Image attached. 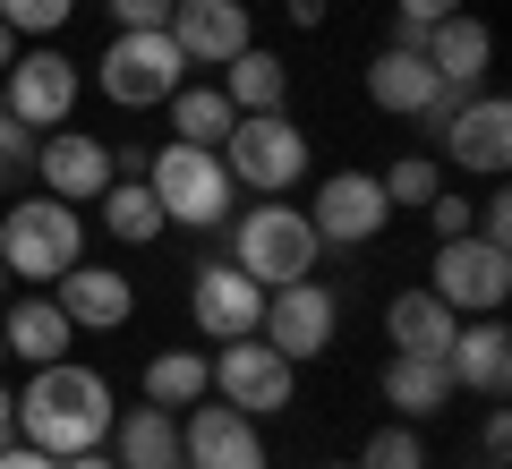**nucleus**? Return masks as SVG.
<instances>
[{
	"instance_id": "22",
	"label": "nucleus",
	"mask_w": 512,
	"mask_h": 469,
	"mask_svg": "<svg viewBox=\"0 0 512 469\" xmlns=\"http://www.w3.org/2000/svg\"><path fill=\"white\" fill-rule=\"evenodd\" d=\"M453 325H461V316L436 299V290H402V299H384V342L402 350V359H444Z\"/></svg>"
},
{
	"instance_id": "20",
	"label": "nucleus",
	"mask_w": 512,
	"mask_h": 469,
	"mask_svg": "<svg viewBox=\"0 0 512 469\" xmlns=\"http://www.w3.org/2000/svg\"><path fill=\"white\" fill-rule=\"evenodd\" d=\"M419 52H427V69H436L453 94H470L478 77H487V60H495V35L470 18V9H453V18H436V26L419 35Z\"/></svg>"
},
{
	"instance_id": "30",
	"label": "nucleus",
	"mask_w": 512,
	"mask_h": 469,
	"mask_svg": "<svg viewBox=\"0 0 512 469\" xmlns=\"http://www.w3.org/2000/svg\"><path fill=\"white\" fill-rule=\"evenodd\" d=\"M69 18H77V0H0V26H9V35H43L52 43Z\"/></svg>"
},
{
	"instance_id": "1",
	"label": "nucleus",
	"mask_w": 512,
	"mask_h": 469,
	"mask_svg": "<svg viewBox=\"0 0 512 469\" xmlns=\"http://www.w3.org/2000/svg\"><path fill=\"white\" fill-rule=\"evenodd\" d=\"M111 384L94 376V367L77 359H52L35 367V384L18 393V435L35 452H52V461H69V452H103L111 444Z\"/></svg>"
},
{
	"instance_id": "3",
	"label": "nucleus",
	"mask_w": 512,
	"mask_h": 469,
	"mask_svg": "<svg viewBox=\"0 0 512 469\" xmlns=\"http://www.w3.org/2000/svg\"><path fill=\"white\" fill-rule=\"evenodd\" d=\"M316 222H308V205H248L239 214V231H231V265L248 273L256 290H282V282H308L316 273Z\"/></svg>"
},
{
	"instance_id": "29",
	"label": "nucleus",
	"mask_w": 512,
	"mask_h": 469,
	"mask_svg": "<svg viewBox=\"0 0 512 469\" xmlns=\"http://www.w3.org/2000/svg\"><path fill=\"white\" fill-rule=\"evenodd\" d=\"M376 180H384V205H427V197L444 188V171L427 163V154H402V163H393V171H376Z\"/></svg>"
},
{
	"instance_id": "34",
	"label": "nucleus",
	"mask_w": 512,
	"mask_h": 469,
	"mask_svg": "<svg viewBox=\"0 0 512 469\" xmlns=\"http://www.w3.org/2000/svg\"><path fill=\"white\" fill-rule=\"evenodd\" d=\"M427 222H436V239H461V231H470V197L436 188V197H427Z\"/></svg>"
},
{
	"instance_id": "11",
	"label": "nucleus",
	"mask_w": 512,
	"mask_h": 469,
	"mask_svg": "<svg viewBox=\"0 0 512 469\" xmlns=\"http://www.w3.org/2000/svg\"><path fill=\"white\" fill-rule=\"evenodd\" d=\"M436 137H444V163L453 171H478V180H504V163H512V103L504 94H478V103H453L436 120Z\"/></svg>"
},
{
	"instance_id": "5",
	"label": "nucleus",
	"mask_w": 512,
	"mask_h": 469,
	"mask_svg": "<svg viewBox=\"0 0 512 469\" xmlns=\"http://www.w3.org/2000/svg\"><path fill=\"white\" fill-rule=\"evenodd\" d=\"M146 188L163 205V222H188V231H214L231 214V171H222L214 145H180L171 137L163 154H146Z\"/></svg>"
},
{
	"instance_id": "26",
	"label": "nucleus",
	"mask_w": 512,
	"mask_h": 469,
	"mask_svg": "<svg viewBox=\"0 0 512 469\" xmlns=\"http://www.w3.org/2000/svg\"><path fill=\"white\" fill-rule=\"evenodd\" d=\"M453 393H461V384H453V367H444V359H402V350H393V367H384V401H393L402 418L444 410Z\"/></svg>"
},
{
	"instance_id": "32",
	"label": "nucleus",
	"mask_w": 512,
	"mask_h": 469,
	"mask_svg": "<svg viewBox=\"0 0 512 469\" xmlns=\"http://www.w3.org/2000/svg\"><path fill=\"white\" fill-rule=\"evenodd\" d=\"M26 180H35V128H18L9 111H0V197L26 188Z\"/></svg>"
},
{
	"instance_id": "23",
	"label": "nucleus",
	"mask_w": 512,
	"mask_h": 469,
	"mask_svg": "<svg viewBox=\"0 0 512 469\" xmlns=\"http://www.w3.org/2000/svg\"><path fill=\"white\" fill-rule=\"evenodd\" d=\"M111 435H120V469H180V410H128L111 418Z\"/></svg>"
},
{
	"instance_id": "25",
	"label": "nucleus",
	"mask_w": 512,
	"mask_h": 469,
	"mask_svg": "<svg viewBox=\"0 0 512 469\" xmlns=\"http://www.w3.org/2000/svg\"><path fill=\"white\" fill-rule=\"evenodd\" d=\"M94 205H103V231L120 239V248H154V239L171 231V222H163V205H154V188H146V180H111V188H103Z\"/></svg>"
},
{
	"instance_id": "14",
	"label": "nucleus",
	"mask_w": 512,
	"mask_h": 469,
	"mask_svg": "<svg viewBox=\"0 0 512 469\" xmlns=\"http://www.w3.org/2000/svg\"><path fill=\"white\" fill-rule=\"evenodd\" d=\"M35 180H43V197H60V205H94L120 171H111V145L103 137L43 128V137H35Z\"/></svg>"
},
{
	"instance_id": "10",
	"label": "nucleus",
	"mask_w": 512,
	"mask_h": 469,
	"mask_svg": "<svg viewBox=\"0 0 512 469\" xmlns=\"http://www.w3.org/2000/svg\"><path fill=\"white\" fill-rule=\"evenodd\" d=\"M256 333L282 350V359H325L333 350V333H342V307H333V290H316V282H282V290H265V316H256Z\"/></svg>"
},
{
	"instance_id": "42",
	"label": "nucleus",
	"mask_w": 512,
	"mask_h": 469,
	"mask_svg": "<svg viewBox=\"0 0 512 469\" xmlns=\"http://www.w3.org/2000/svg\"><path fill=\"white\" fill-rule=\"evenodd\" d=\"M0 299H9V265H0Z\"/></svg>"
},
{
	"instance_id": "35",
	"label": "nucleus",
	"mask_w": 512,
	"mask_h": 469,
	"mask_svg": "<svg viewBox=\"0 0 512 469\" xmlns=\"http://www.w3.org/2000/svg\"><path fill=\"white\" fill-rule=\"evenodd\" d=\"M171 0H111V35H137V26H163Z\"/></svg>"
},
{
	"instance_id": "2",
	"label": "nucleus",
	"mask_w": 512,
	"mask_h": 469,
	"mask_svg": "<svg viewBox=\"0 0 512 469\" xmlns=\"http://www.w3.org/2000/svg\"><path fill=\"white\" fill-rule=\"evenodd\" d=\"M77 256H86V222H77V205H60V197H18L9 214H0V265H9V282L52 290Z\"/></svg>"
},
{
	"instance_id": "12",
	"label": "nucleus",
	"mask_w": 512,
	"mask_h": 469,
	"mask_svg": "<svg viewBox=\"0 0 512 469\" xmlns=\"http://www.w3.org/2000/svg\"><path fill=\"white\" fill-rule=\"evenodd\" d=\"M180 469H265V435H256L248 410L205 393L180 427Z\"/></svg>"
},
{
	"instance_id": "45",
	"label": "nucleus",
	"mask_w": 512,
	"mask_h": 469,
	"mask_svg": "<svg viewBox=\"0 0 512 469\" xmlns=\"http://www.w3.org/2000/svg\"><path fill=\"white\" fill-rule=\"evenodd\" d=\"M0 111H9V103H0Z\"/></svg>"
},
{
	"instance_id": "37",
	"label": "nucleus",
	"mask_w": 512,
	"mask_h": 469,
	"mask_svg": "<svg viewBox=\"0 0 512 469\" xmlns=\"http://www.w3.org/2000/svg\"><path fill=\"white\" fill-rule=\"evenodd\" d=\"M504 444H512V418L487 410V469H504Z\"/></svg>"
},
{
	"instance_id": "40",
	"label": "nucleus",
	"mask_w": 512,
	"mask_h": 469,
	"mask_svg": "<svg viewBox=\"0 0 512 469\" xmlns=\"http://www.w3.org/2000/svg\"><path fill=\"white\" fill-rule=\"evenodd\" d=\"M60 469H120V461H111V452H69Z\"/></svg>"
},
{
	"instance_id": "21",
	"label": "nucleus",
	"mask_w": 512,
	"mask_h": 469,
	"mask_svg": "<svg viewBox=\"0 0 512 469\" xmlns=\"http://www.w3.org/2000/svg\"><path fill=\"white\" fill-rule=\"evenodd\" d=\"M444 367H453V384H470V393H504L512 384V333L495 325V316H470V325H453V342H444Z\"/></svg>"
},
{
	"instance_id": "27",
	"label": "nucleus",
	"mask_w": 512,
	"mask_h": 469,
	"mask_svg": "<svg viewBox=\"0 0 512 469\" xmlns=\"http://www.w3.org/2000/svg\"><path fill=\"white\" fill-rule=\"evenodd\" d=\"M205 393H214V359H197V350H163V359H146V401H154V410H197Z\"/></svg>"
},
{
	"instance_id": "8",
	"label": "nucleus",
	"mask_w": 512,
	"mask_h": 469,
	"mask_svg": "<svg viewBox=\"0 0 512 469\" xmlns=\"http://www.w3.org/2000/svg\"><path fill=\"white\" fill-rule=\"evenodd\" d=\"M436 290L453 316H495V307L512 299V248H487L478 231H461V239H436Z\"/></svg>"
},
{
	"instance_id": "4",
	"label": "nucleus",
	"mask_w": 512,
	"mask_h": 469,
	"mask_svg": "<svg viewBox=\"0 0 512 469\" xmlns=\"http://www.w3.org/2000/svg\"><path fill=\"white\" fill-rule=\"evenodd\" d=\"M214 154L231 171V188H256V197H282V188L308 180V137H299L291 111H239Z\"/></svg>"
},
{
	"instance_id": "31",
	"label": "nucleus",
	"mask_w": 512,
	"mask_h": 469,
	"mask_svg": "<svg viewBox=\"0 0 512 469\" xmlns=\"http://www.w3.org/2000/svg\"><path fill=\"white\" fill-rule=\"evenodd\" d=\"M359 469H427L419 427H376V435H367V452H359Z\"/></svg>"
},
{
	"instance_id": "43",
	"label": "nucleus",
	"mask_w": 512,
	"mask_h": 469,
	"mask_svg": "<svg viewBox=\"0 0 512 469\" xmlns=\"http://www.w3.org/2000/svg\"><path fill=\"white\" fill-rule=\"evenodd\" d=\"M325 469H359V461H325Z\"/></svg>"
},
{
	"instance_id": "15",
	"label": "nucleus",
	"mask_w": 512,
	"mask_h": 469,
	"mask_svg": "<svg viewBox=\"0 0 512 469\" xmlns=\"http://www.w3.org/2000/svg\"><path fill=\"white\" fill-rule=\"evenodd\" d=\"M308 222H316V239H325V248H367V239L393 222V205H384V180H376V171H333V180L316 188Z\"/></svg>"
},
{
	"instance_id": "24",
	"label": "nucleus",
	"mask_w": 512,
	"mask_h": 469,
	"mask_svg": "<svg viewBox=\"0 0 512 469\" xmlns=\"http://www.w3.org/2000/svg\"><path fill=\"white\" fill-rule=\"evenodd\" d=\"M222 94H231V111H282V94H291V60L274 52H231L222 60Z\"/></svg>"
},
{
	"instance_id": "7",
	"label": "nucleus",
	"mask_w": 512,
	"mask_h": 469,
	"mask_svg": "<svg viewBox=\"0 0 512 469\" xmlns=\"http://www.w3.org/2000/svg\"><path fill=\"white\" fill-rule=\"evenodd\" d=\"M77 94H86V77H77V60L69 52H18L9 69H0V103H9V120L18 128H69V111H77Z\"/></svg>"
},
{
	"instance_id": "44",
	"label": "nucleus",
	"mask_w": 512,
	"mask_h": 469,
	"mask_svg": "<svg viewBox=\"0 0 512 469\" xmlns=\"http://www.w3.org/2000/svg\"><path fill=\"white\" fill-rule=\"evenodd\" d=\"M0 359H9V342H0Z\"/></svg>"
},
{
	"instance_id": "17",
	"label": "nucleus",
	"mask_w": 512,
	"mask_h": 469,
	"mask_svg": "<svg viewBox=\"0 0 512 469\" xmlns=\"http://www.w3.org/2000/svg\"><path fill=\"white\" fill-rule=\"evenodd\" d=\"M163 35L180 43L188 69H222L231 52H248V0H171Z\"/></svg>"
},
{
	"instance_id": "16",
	"label": "nucleus",
	"mask_w": 512,
	"mask_h": 469,
	"mask_svg": "<svg viewBox=\"0 0 512 469\" xmlns=\"http://www.w3.org/2000/svg\"><path fill=\"white\" fill-rule=\"evenodd\" d=\"M188 316H197L205 342H248L256 316H265V290L222 256V265H197V282H188Z\"/></svg>"
},
{
	"instance_id": "41",
	"label": "nucleus",
	"mask_w": 512,
	"mask_h": 469,
	"mask_svg": "<svg viewBox=\"0 0 512 469\" xmlns=\"http://www.w3.org/2000/svg\"><path fill=\"white\" fill-rule=\"evenodd\" d=\"M9 60H18V35H9V26H0V69H9Z\"/></svg>"
},
{
	"instance_id": "13",
	"label": "nucleus",
	"mask_w": 512,
	"mask_h": 469,
	"mask_svg": "<svg viewBox=\"0 0 512 469\" xmlns=\"http://www.w3.org/2000/svg\"><path fill=\"white\" fill-rule=\"evenodd\" d=\"M367 103L393 111V120H444V111H453V86L427 69V52H410V43H384V52L367 60Z\"/></svg>"
},
{
	"instance_id": "6",
	"label": "nucleus",
	"mask_w": 512,
	"mask_h": 469,
	"mask_svg": "<svg viewBox=\"0 0 512 469\" xmlns=\"http://www.w3.org/2000/svg\"><path fill=\"white\" fill-rule=\"evenodd\" d=\"M94 86L120 111H154V103H171L188 86V60H180V43L163 26H137V35H111V52L94 60Z\"/></svg>"
},
{
	"instance_id": "19",
	"label": "nucleus",
	"mask_w": 512,
	"mask_h": 469,
	"mask_svg": "<svg viewBox=\"0 0 512 469\" xmlns=\"http://www.w3.org/2000/svg\"><path fill=\"white\" fill-rule=\"evenodd\" d=\"M0 342H9V359L52 367V359H69L77 325L60 316V299H52V290H26V299H9V307H0Z\"/></svg>"
},
{
	"instance_id": "18",
	"label": "nucleus",
	"mask_w": 512,
	"mask_h": 469,
	"mask_svg": "<svg viewBox=\"0 0 512 469\" xmlns=\"http://www.w3.org/2000/svg\"><path fill=\"white\" fill-rule=\"evenodd\" d=\"M52 299H60V316H69L77 333H120L128 316H137V290H128V273L86 265V256H77V265L52 282Z\"/></svg>"
},
{
	"instance_id": "33",
	"label": "nucleus",
	"mask_w": 512,
	"mask_h": 469,
	"mask_svg": "<svg viewBox=\"0 0 512 469\" xmlns=\"http://www.w3.org/2000/svg\"><path fill=\"white\" fill-rule=\"evenodd\" d=\"M393 9H402V35H393V43H410V52H419V35H427L436 18H453L461 0H393Z\"/></svg>"
},
{
	"instance_id": "28",
	"label": "nucleus",
	"mask_w": 512,
	"mask_h": 469,
	"mask_svg": "<svg viewBox=\"0 0 512 469\" xmlns=\"http://www.w3.org/2000/svg\"><path fill=\"white\" fill-rule=\"evenodd\" d=\"M231 120H239V111H231L222 86H180V94H171V137H180V145H222Z\"/></svg>"
},
{
	"instance_id": "36",
	"label": "nucleus",
	"mask_w": 512,
	"mask_h": 469,
	"mask_svg": "<svg viewBox=\"0 0 512 469\" xmlns=\"http://www.w3.org/2000/svg\"><path fill=\"white\" fill-rule=\"evenodd\" d=\"M0 469H60V461H52V452H35V444L18 435V444H0Z\"/></svg>"
},
{
	"instance_id": "9",
	"label": "nucleus",
	"mask_w": 512,
	"mask_h": 469,
	"mask_svg": "<svg viewBox=\"0 0 512 469\" xmlns=\"http://www.w3.org/2000/svg\"><path fill=\"white\" fill-rule=\"evenodd\" d=\"M214 393L231 401V410H248V418H282L291 410V393H299V367L282 359L274 342H222L214 350Z\"/></svg>"
},
{
	"instance_id": "39",
	"label": "nucleus",
	"mask_w": 512,
	"mask_h": 469,
	"mask_svg": "<svg viewBox=\"0 0 512 469\" xmlns=\"http://www.w3.org/2000/svg\"><path fill=\"white\" fill-rule=\"evenodd\" d=\"M9 435H18V393L0 384V444H9Z\"/></svg>"
},
{
	"instance_id": "38",
	"label": "nucleus",
	"mask_w": 512,
	"mask_h": 469,
	"mask_svg": "<svg viewBox=\"0 0 512 469\" xmlns=\"http://www.w3.org/2000/svg\"><path fill=\"white\" fill-rule=\"evenodd\" d=\"M291 9V26H325V0H282Z\"/></svg>"
}]
</instances>
